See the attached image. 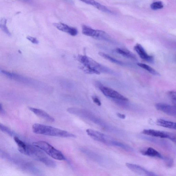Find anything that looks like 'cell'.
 <instances>
[{
	"label": "cell",
	"mask_w": 176,
	"mask_h": 176,
	"mask_svg": "<svg viewBox=\"0 0 176 176\" xmlns=\"http://www.w3.org/2000/svg\"><path fill=\"white\" fill-rule=\"evenodd\" d=\"M18 150L21 153L43 163L49 167L54 168L56 166V163L54 160L49 158L43 150L34 144L25 143L23 147Z\"/></svg>",
	"instance_id": "obj_1"
},
{
	"label": "cell",
	"mask_w": 176,
	"mask_h": 176,
	"mask_svg": "<svg viewBox=\"0 0 176 176\" xmlns=\"http://www.w3.org/2000/svg\"><path fill=\"white\" fill-rule=\"evenodd\" d=\"M32 128L34 133L37 134L62 138L76 137V135L67 131L43 124H34Z\"/></svg>",
	"instance_id": "obj_2"
},
{
	"label": "cell",
	"mask_w": 176,
	"mask_h": 176,
	"mask_svg": "<svg viewBox=\"0 0 176 176\" xmlns=\"http://www.w3.org/2000/svg\"><path fill=\"white\" fill-rule=\"evenodd\" d=\"M69 113L77 116L81 117L91 122L94 123L101 126L102 128L111 131H115L116 129L109 126L108 124L95 115L93 113L88 110L77 109V108H70L67 110Z\"/></svg>",
	"instance_id": "obj_3"
},
{
	"label": "cell",
	"mask_w": 176,
	"mask_h": 176,
	"mask_svg": "<svg viewBox=\"0 0 176 176\" xmlns=\"http://www.w3.org/2000/svg\"><path fill=\"white\" fill-rule=\"evenodd\" d=\"M1 155L2 158L12 163L20 169L35 175L41 173L40 170L30 162L22 159L12 157L9 154L2 151L1 150Z\"/></svg>",
	"instance_id": "obj_4"
},
{
	"label": "cell",
	"mask_w": 176,
	"mask_h": 176,
	"mask_svg": "<svg viewBox=\"0 0 176 176\" xmlns=\"http://www.w3.org/2000/svg\"><path fill=\"white\" fill-rule=\"evenodd\" d=\"M76 59L84 67L98 71L100 73L115 75L114 71L97 62L94 60L87 56L78 55Z\"/></svg>",
	"instance_id": "obj_5"
},
{
	"label": "cell",
	"mask_w": 176,
	"mask_h": 176,
	"mask_svg": "<svg viewBox=\"0 0 176 176\" xmlns=\"http://www.w3.org/2000/svg\"><path fill=\"white\" fill-rule=\"evenodd\" d=\"M33 144L39 148L53 159L58 160H63L66 159L65 155L61 152L45 141H38L33 143Z\"/></svg>",
	"instance_id": "obj_6"
},
{
	"label": "cell",
	"mask_w": 176,
	"mask_h": 176,
	"mask_svg": "<svg viewBox=\"0 0 176 176\" xmlns=\"http://www.w3.org/2000/svg\"><path fill=\"white\" fill-rule=\"evenodd\" d=\"M142 133L150 136L168 139L176 143V134L175 133L151 129H144Z\"/></svg>",
	"instance_id": "obj_7"
},
{
	"label": "cell",
	"mask_w": 176,
	"mask_h": 176,
	"mask_svg": "<svg viewBox=\"0 0 176 176\" xmlns=\"http://www.w3.org/2000/svg\"><path fill=\"white\" fill-rule=\"evenodd\" d=\"M98 87L101 91L106 97L115 100L128 101V99L120 94L109 87L98 83Z\"/></svg>",
	"instance_id": "obj_8"
},
{
	"label": "cell",
	"mask_w": 176,
	"mask_h": 176,
	"mask_svg": "<svg viewBox=\"0 0 176 176\" xmlns=\"http://www.w3.org/2000/svg\"><path fill=\"white\" fill-rule=\"evenodd\" d=\"M86 132L87 134L94 140L109 145L111 146L112 141L114 139L103 133L93 129H87Z\"/></svg>",
	"instance_id": "obj_9"
},
{
	"label": "cell",
	"mask_w": 176,
	"mask_h": 176,
	"mask_svg": "<svg viewBox=\"0 0 176 176\" xmlns=\"http://www.w3.org/2000/svg\"><path fill=\"white\" fill-rule=\"evenodd\" d=\"M126 166L132 171L139 175L150 176L157 175L155 173L145 169L139 165L130 164V163H126Z\"/></svg>",
	"instance_id": "obj_10"
},
{
	"label": "cell",
	"mask_w": 176,
	"mask_h": 176,
	"mask_svg": "<svg viewBox=\"0 0 176 176\" xmlns=\"http://www.w3.org/2000/svg\"><path fill=\"white\" fill-rule=\"evenodd\" d=\"M155 108L158 111L171 116H176V109L174 106L170 104L159 103L155 104Z\"/></svg>",
	"instance_id": "obj_11"
},
{
	"label": "cell",
	"mask_w": 176,
	"mask_h": 176,
	"mask_svg": "<svg viewBox=\"0 0 176 176\" xmlns=\"http://www.w3.org/2000/svg\"><path fill=\"white\" fill-rule=\"evenodd\" d=\"M140 153L142 155L146 156L162 159L165 161V162H166L168 158V157L164 156L155 148L151 147L144 148L141 150Z\"/></svg>",
	"instance_id": "obj_12"
},
{
	"label": "cell",
	"mask_w": 176,
	"mask_h": 176,
	"mask_svg": "<svg viewBox=\"0 0 176 176\" xmlns=\"http://www.w3.org/2000/svg\"><path fill=\"white\" fill-rule=\"evenodd\" d=\"M134 49L142 59L149 63H153L154 62L153 56L148 55L144 47L140 44H136L134 47Z\"/></svg>",
	"instance_id": "obj_13"
},
{
	"label": "cell",
	"mask_w": 176,
	"mask_h": 176,
	"mask_svg": "<svg viewBox=\"0 0 176 176\" xmlns=\"http://www.w3.org/2000/svg\"><path fill=\"white\" fill-rule=\"evenodd\" d=\"M53 25L58 30L67 33L72 36H76L78 34V31L76 28L69 27L65 24L60 23H55Z\"/></svg>",
	"instance_id": "obj_14"
},
{
	"label": "cell",
	"mask_w": 176,
	"mask_h": 176,
	"mask_svg": "<svg viewBox=\"0 0 176 176\" xmlns=\"http://www.w3.org/2000/svg\"><path fill=\"white\" fill-rule=\"evenodd\" d=\"M29 109L31 111L34 113L38 116L43 119V120L50 122H54L55 120L54 117L43 110L36 109L33 107H29Z\"/></svg>",
	"instance_id": "obj_15"
},
{
	"label": "cell",
	"mask_w": 176,
	"mask_h": 176,
	"mask_svg": "<svg viewBox=\"0 0 176 176\" xmlns=\"http://www.w3.org/2000/svg\"><path fill=\"white\" fill-rule=\"evenodd\" d=\"M156 123L157 125L162 127L176 130V122L159 119L157 121Z\"/></svg>",
	"instance_id": "obj_16"
},
{
	"label": "cell",
	"mask_w": 176,
	"mask_h": 176,
	"mask_svg": "<svg viewBox=\"0 0 176 176\" xmlns=\"http://www.w3.org/2000/svg\"><path fill=\"white\" fill-rule=\"evenodd\" d=\"M115 52L117 54L129 59L137 60L136 56L131 51L127 49L123 48H117L116 49Z\"/></svg>",
	"instance_id": "obj_17"
},
{
	"label": "cell",
	"mask_w": 176,
	"mask_h": 176,
	"mask_svg": "<svg viewBox=\"0 0 176 176\" xmlns=\"http://www.w3.org/2000/svg\"><path fill=\"white\" fill-rule=\"evenodd\" d=\"M94 38L97 40H103L112 43L114 42L109 35L102 30H97L96 36Z\"/></svg>",
	"instance_id": "obj_18"
},
{
	"label": "cell",
	"mask_w": 176,
	"mask_h": 176,
	"mask_svg": "<svg viewBox=\"0 0 176 176\" xmlns=\"http://www.w3.org/2000/svg\"><path fill=\"white\" fill-rule=\"evenodd\" d=\"M82 34L85 36L94 38L96 34L97 30H94L91 28L85 25L82 26Z\"/></svg>",
	"instance_id": "obj_19"
},
{
	"label": "cell",
	"mask_w": 176,
	"mask_h": 176,
	"mask_svg": "<svg viewBox=\"0 0 176 176\" xmlns=\"http://www.w3.org/2000/svg\"><path fill=\"white\" fill-rule=\"evenodd\" d=\"M98 54L100 56H101L102 57L105 58V59L109 60V61L112 62V63L116 64L117 65L122 66L126 65V64L124 62L120 61L115 58L112 57L109 55L104 54V53L102 52H100L98 53Z\"/></svg>",
	"instance_id": "obj_20"
},
{
	"label": "cell",
	"mask_w": 176,
	"mask_h": 176,
	"mask_svg": "<svg viewBox=\"0 0 176 176\" xmlns=\"http://www.w3.org/2000/svg\"><path fill=\"white\" fill-rule=\"evenodd\" d=\"M80 150L84 153H85L86 155L88 156L90 158L94 160L95 161H98L99 160H101L100 157L98 155L93 153L92 151L85 148H81Z\"/></svg>",
	"instance_id": "obj_21"
},
{
	"label": "cell",
	"mask_w": 176,
	"mask_h": 176,
	"mask_svg": "<svg viewBox=\"0 0 176 176\" xmlns=\"http://www.w3.org/2000/svg\"><path fill=\"white\" fill-rule=\"evenodd\" d=\"M137 65L139 67L145 69L148 72H149L152 74L155 75V76H160V74H159V72H157L155 69H153L149 65H146L144 63H138Z\"/></svg>",
	"instance_id": "obj_22"
},
{
	"label": "cell",
	"mask_w": 176,
	"mask_h": 176,
	"mask_svg": "<svg viewBox=\"0 0 176 176\" xmlns=\"http://www.w3.org/2000/svg\"><path fill=\"white\" fill-rule=\"evenodd\" d=\"M7 19L4 18H2L0 22V27L3 32L8 36H10L11 34L7 26Z\"/></svg>",
	"instance_id": "obj_23"
},
{
	"label": "cell",
	"mask_w": 176,
	"mask_h": 176,
	"mask_svg": "<svg viewBox=\"0 0 176 176\" xmlns=\"http://www.w3.org/2000/svg\"><path fill=\"white\" fill-rule=\"evenodd\" d=\"M0 129L2 131L11 137L16 136V133L13 131L1 124H0Z\"/></svg>",
	"instance_id": "obj_24"
},
{
	"label": "cell",
	"mask_w": 176,
	"mask_h": 176,
	"mask_svg": "<svg viewBox=\"0 0 176 176\" xmlns=\"http://www.w3.org/2000/svg\"><path fill=\"white\" fill-rule=\"evenodd\" d=\"M95 8L98 9V10L102 11L106 13L113 14V12L108 9L107 7L101 4L100 3L98 2L95 7Z\"/></svg>",
	"instance_id": "obj_25"
},
{
	"label": "cell",
	"mask_w": 176,
	"mask_h": 176,
	"mask_svg": "<svg viewBox=\"0 0 176 176\" xmlns=\"http://www.w3.org/2000/svg\"><path fill=\"white\" fill-rule=\"evenodd\" d=\"M150 7L152 10H157L163 8L164 7V5L161 1H156L152 3Z\"/></svg>",
	"instance_id": "obj_26"
},
{
	"label": "cell",
	"mask_w": 176,
	"mask_h": 176,
	"mask_svg": "<svg viewBox=\"0 0 176 176\" xmlns=\"http://www.w3.org/2000/svg\"><path fill=\"white\" fill-rule=\"evenodd\" d=\"M81 69L84 72L87 73L89 74H95L98 75L100 74V73L98 71H97L94 69H93L90 68H89L82 66L81 67Z\"/></svg>",
	"instance_id": "obj_27"
},
{
	"label": "cell",
	"mask_w": 176,
	"mask_h": 176,
	"mask_svg": "<svg viewBox=\"0 0 176 176\" xmlns=\"http://www.w3.org/2000/svg\"><path fill=\"white\" fill-rule=\"evenodd\" d=\"M168 95L170 100L176 109V91H170L168 92Z\"/></svg>",
	"instance_id": "obj_28"
},
{
	"label": "cell",
	"mask_w": 176,
	"mask_h": 176,
	"mask_svg": "<svg viewBox=\"0 0 176 176\" xmlns=\"http://www.w3.org/2000/svg\"><path fill=\"white\" fill-rule=\"evenodd\" d=\"M83 2L87 3V4L93 6L95 7L98 3L95 0H80Z\"/></svg>",
	"instance_id": "obj_29"
},
{
	"label": "cell",
	"mask_w": 176,
	"mask_h": 176,
	"mask_svg": "<svg viewBox=\"0 0 176 176\" xmlns=\"http://www.w3.org/2000/svg\"><path fill=\"white\" fill-rule=\"evenodd\" d=\"M92 100L94 103L97 104L98 106L101 105L102 103L101 102L100 99L98 98V97L96 96H94L92 97Z\"/></svg>",
	"instance_id": "obj_30"
},
{
	"label": "cell",
	"mask_w": 176,
	"mask_h": 176,
	"mask_svg": "<svg viewBox=\"0 0 176 176\" xmlns=\"http://www.w3.org/2000/svg\"><path fill=\"white\" fill-rule=\"evenodd\" d=\"M27 38L29 41L32 42L34 44H37L38 43V41L37 39L35 38L32 37V36H28L27 37Z\"/></svg>",
	"instance_id": "obj_31"
},
{
	"label": "cell",
	"mask_w": 176,
	"mask_h": 176,
	"mask_svg": "<svg viewBox=\"0 0 176 176\" xmlns=\"http://www.w3.org/2000/svg\"><path fill=\"white\" fill-rule=\"evenodd\" d=\"M117 116H118L119 118L121 119H124L126 118V115L124 114H122V113H117Z\"/></svg>",
	"instance_id": "obj_32"
},
{
	"label": "cell",
	"mask_w": 176,
	"mask_h": 176,
	"mask_svg": "<svg viewBox=\"0 0 176 176\" xmlns=\"http://www.w3.org/2000/svg\"><path fill=\"white\" fill-rule=\"evenodd\" d=\"M0 113L1 115H4L5 113V110L3 109V106L1 104L0 105Z\"/></svg>",
	"instance_id": "obj_33"
},
{
	"label": "cell",
	"mask_w": 176,
	"mask_h": 176,
	"mask_svg": "<svg viewBox=\"0 0 176 176\" xmlns=\"http://www.w3.org/2000/svg\"><path fill=\"white\" fill-rule=\"evenodd\" d=\"M65 1H67V0H65Z\"/></svg>",
	"instance_id": "obj_34"
}]
</instances>
